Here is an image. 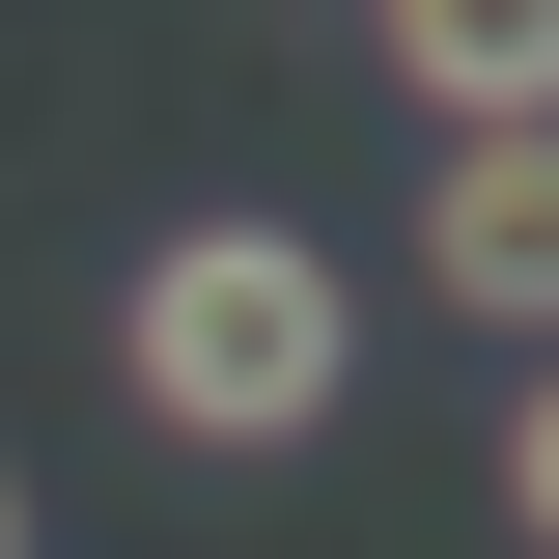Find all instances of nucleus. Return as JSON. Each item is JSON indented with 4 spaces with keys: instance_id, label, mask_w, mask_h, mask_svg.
Here are the masks:
<instances>
[{
    "instance_id": "obj_1",
    "label": "nucleus",
    "mask_w": 559,
    "mask_h": 559,
    "mask_svg": "<svg viewBox=\"0 0 559 559\" xmlns=\"http://www.w3.org/2000/svg\"><path fill=\"white\" fill-rule=\"evenodd\" d=\"M112 392L168 419V448H336V392H364V280L308 252V224H168V252L112 280Z\"/></svg>"
},
{
    "instance_id": "obj_2",
    "label": "nucleus",
    "mask_w": 559,
    "mask_h": 559,
    "mask_svg": "<svg viewBox=\"0 0 559 559\" xmlns=\"http://www.w3.org/2000/svg\"><path fill=\"white\" fill-rule=\"evenodd\" d=\"M419 280L559 364V140H448V168H419Z\"/></svg>"
},
{
    "instance_id": "obj_3",
    "label": "nucleus",
    "mask_w": 559,
    "mask_h": 559,
    "mask_svg": "<svg viewBox=\"0 0 559 559\" xmlns=\"http://www.w3.org/2000/svg\"><path fill=\"white\" fill-rule=\"evenodd\" d=\"M392 84L448 140H559V0H392Z\"/></svg>"
},
{
    "instance_id": "obj_4",
    "label": "nucleus",
    "mask_w": 559,
    "mask_h": 559,
    "mask_svg": "<svg viewBox=\"0 0 559 559\" xmlns=\"http://www.w3.org/2000/svg\"><path fill=\"white\" fill-rule=\"evenodd\" d=\"M503 532L559 559V364H532V392H503Z\"/></svg>"
},
{
    "instance_id": "obj_5",
    "label": "nucleus",
    "mask_w": 559,
    "mask_h": 559,
    "mask_svg": "<svg viewBox=\"0 0 559 559\" xmlns=\"http://www.w3.org/2000/svg\"><path fill=\"white\" fill-rule=\"evenodd\" d=\"M0 559H28V476H0Z\"/></svg>"
}]
</instances>
